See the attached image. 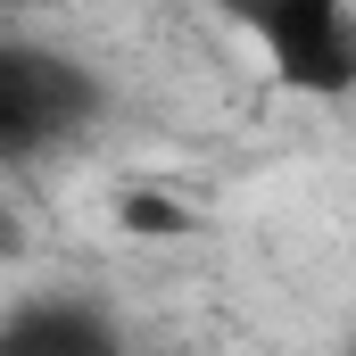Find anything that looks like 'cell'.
<instances>
[{
    "instance_id": "cell-3",
    "label": "cell",
    "mask_w": 356,
    "mask_h": 356,
    "mask_svg": "<svg viewBox=\"0 0 356 356\" xmlns=\"http://www.w3.org/2000/svg\"><path fill=\"white\" fill-rule=\"evenodd\" d=\"M0 356H124V332L91 290H42L8 307Z\"/></svg>"
},
{
    "instance_id": "cell-5",
    "label": "cell",
    "mask_w": 356,
    "mask_h": 356,
    "mask_svg": "<svg viewBox=\"0 0 356 356\" xmlns=\"http://www.w3.org/2000/svg\"><path fill=\"white\" fill-rule=\"evenodd\" d=\"M348 356H356V340H348Z\"/></svg>"
},
{
    "instance_id": "cell-1",
    "label": "cell",
    "mask_w": 356,
    "mask_h": 356,
    "mask_svg": "<svg viewBox=\"0 0 356 356\" xmlns=\"http://www.w3.org/2000/svg\"><path fill=\"white\" fill-rule=\"evenodd\" d=\"M99 116H108L99 67H83L75 50L0 33V158H8V166H33L42 149L83 141Z\"/></svg>"
},
{
    "instance_id": "cell-2",
    "label": "cell",
    "mask_w": 356,
    "mask_h": 356,
    "mask_svg": "<svg viewBox=\"0 0 356 356\" xmlns=\"http://www.w3.org/2000/svg\"><path fill=\"white\" fill-rule=\"evenodd\" d=\"M266 75L307 99H348L356 91V8L348 0H273L249 17Z\"/></svg>"
},
{
    "instance_id": "cell-4",
    "label": "cell",
    "mask_w": 356,
    "mask_h": 356,
    "mask_svg": "<svg viewBox=\"0 0 356 356\" xmlns=\"http://www.w3.org/2000/svg\"><path fill=\"white\" fill-rule=\"evenodd\" d=\"M116 224L141 232V241H191L199 232V207H182L175 191H124L116 199Z\"/></svg>"
}]
</instances>
